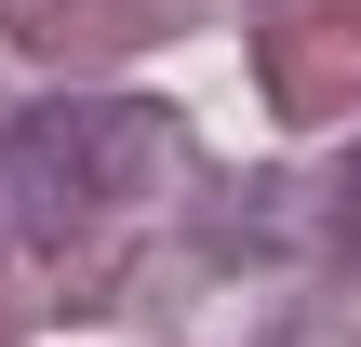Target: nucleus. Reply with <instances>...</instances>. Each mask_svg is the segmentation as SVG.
Returning a JSON list of instances; mask_svg holds the SVG:
<instances>
[{"mask_svg": "<svg viewBox=\"0 0 361 347\" xmlns=\"http://www.w3.org/2000/svg\"><path fill=\"white\" fill-rule=\"evenodd\" d=\"M134 107H27L13 120V174L40 187V227H67L80 201H107L121 187V160H134Z\"/></svg>", "mask_w": 361, "mask_h": 347, "instance_id": "1", "label": "nucleus"}, {"mask_svg": "<svg viewBox=\"0 0 361 347\" xmlns=\"http://www.w3.org/2000/svg\"><path fill=\"white\" fill-rule=\"evenodd\" d=\"M335 241H361V147H348V174H335Z\"/></svg>", "mask_w": 361, "mask_h": 347, "instance_id": "2", "label": "nucleus"}]
</instances>
